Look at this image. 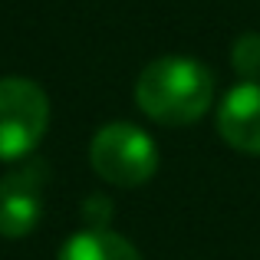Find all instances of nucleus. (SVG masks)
I'll return each instance as SVG.
<instances>
[{
    "label": "nucleus",
    "mask_w": 260,
    "mask_h": 260,
    "mask_svg": "<svg viewBox=\"0 0 260 260\" xmlns=\"http://www.w3.org/2000/svg\"><path fill=\"white\" fill-rule=\"evenodd\" d=\"M83 217L89 221V228H109V221H112V201H106V198H89L83 204Z\"/></svg>",
    "instance_id": "obj_8"
},
{
    "label": "nucleus",
    "mask_w": 260,
    "mask_h": 260,
    "mask_svg": "<svg viewBox=\"0 0 260 260\" xmlns=\"http://www.w3.org/2000/svg\"><path fill=\"white\" fill-rule=\"evenodd\" d=\"M217 132L231 148L260 155V83L234 86L217 106Z\"/></svg>",
    "instance_id": "obj_5"
},
{
    "label": "nucleus",
    "mask_w": 260,
    "mask_h": 260,
    "mask_svg": "<svg viewBox=\"0 0 260 260\" xmlns=\"http://www.w3.org/2000/svg\"><path fill=\"white\" fill-rule=\"evenodd\" d=\"M56 260H142L139 250L109 228H86L63 244Z\"/></svg>",
    "instance_id": "obj_6"
},
{
    "label": "nucleus",
    "mask_w": 260,
    "mask_h": 260,
    "mask_svg": "<svg viewBox=\"0 0 260 260\" xmlns=\"http://www.w3.org/2000/svg\"><path fill=\"white\" fill-rule=\"evenodd\" d=\"M231 66L237 76H244L247 83L260 79V33H244L231 46Z\"/></svg>",
    "instance_id": "obj_7"
},
{
    "label": "nucleus",
    "mask_w": 260,
    "mask_h": 260,
    "mask_svg": "<svg viewBox=\"0 0 260 260\" xmlns=\"http://www.w3.org/2000/svg\"><path fill=\"white\" fill-rule=\"evenodd\" d=\"M135 102L152 122L191 125L214 102V76L191 56L152 59L135 79Z\"/></svg>",
    "instance_id": "obj_1"
},
{
    "label": "nucleus",
    "mask_w": 260,
    "mask_h": 260,
    "mask_svg": "<svg viewBox=\"0 0 260 260\" xmlns=\"http://www.w3.org/2000/svg\"><path fill=\"white\" fill-rule=\"evenodd\" d=\"M50 125V99L33 79H0V161H17L40 145Z\"/></svg>",
    "instance_id": "obj_3"
},
{
    "label": "nucleus",
    "mask_w": 260,
    "mask_h": 260,
    "mask_svg": "<svg viewBox=\"0 0 260 260\" xmlns=\"http://www.w3.org/2000/svg\"><path fill=\"white\" fill-rule=\"evenodd\" d=\"M46 168L40 161L0 178V237H26L43 214Z\"/></svg>",
    "instance_id": "obj_4"
},
{
    "label": "nucleus",
    "mask_w": 260,
    "mask_h": 260,
    "mask_svg": "<svg viewBox=\"0 0 260 260\" xmlns=\"http://www.w3.org/2000/svg\"><path fill=\"white\" fill-rule=\"evenodd\" d=\"M89 161L102 181L135 188L158 172V148L145 128L132 122H109L92 135Z\"/></svg>",
    "instance_id": "obj_2"
}]
</instances>
